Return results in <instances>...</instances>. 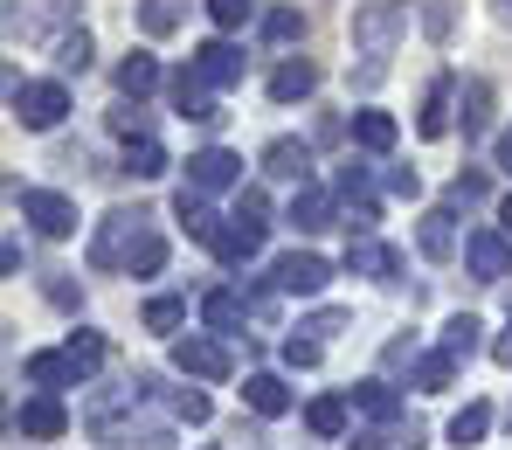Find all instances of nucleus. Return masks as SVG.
<instances>
[{
    "mask_svg": "<svg viewBox=\"0 0 512 450\" xmlns=\"http://www.w3.org/2000/svg\"><path fill=\"white\" fill-rule=\"evenodd\" d=\"M402 28H409V21H402V7H395V0H360V7H353V28H346V35H353V56L381 63V56H395Z\"/></svg>",
    "mask_w": 512,
    "mask_h": 450,
    "instance_id": "obj_1",
    "label": "nucleus"
},
{
    "mask_svg": "<svg viewBox=\"0 0 512 450\" xmlns=\"http://www.w3.org/2000/svg\"><path fill=\"white\" fill-rule=\"evenodd\" d=\"M7 104H14V118H21L28 132H56V125H63V111H70V90H63V84H21V77H7Z\"/></svg>",
    "mask_w": 512,
    "mask_h": 450,
    "instance_id": "obj_2",
    "label": "nucleus"
},
{
    "mask_svg": "<svg viewBox=\"0 0 512 450\" xmlns=\"http://www.w3.org/2000/svg\"><path fill=\"white\" fill-rule=\"evenodd\" d=\"M139 236H146V215H139V208H111V215L97 222V236H90V264L97 270H125V257H132Z\"/></svg>",
    "mask_w": 512,
    "mask_h": 450,
    "instance_id": "obj_3",
    "label": "nucleus"
},
{
    "mask_svg": "<svg viewBox=\"0 0 512 450\" xmlns=\"http://www.w3.org/2000/svg\"><path fill=\"white\" fill-rule=\"evenodd\" d=\"M14 208H21L42 236H77V201H70V194H49V187H21V180H14Z\"/></svg>",
    "mask_w": 512,
    "mask_h": 450,
    "instance_id": "obj_4",
    "label": "nucleus"
},
{
    "mask_svg": "<svg viewBox=\"0 0 512 450\" xmlns=\"http://www.w3.org/2000/svg\"><path fill=\"white\" fill-rule=\"evenodd\" d=\"M270 284H277L284 298H319V291L333 284V264H326V257H312V250H291V257H277V264H270Z\"/></svg>",
    "mask_w": 512,
    "mask_h": 450,
    "instance_id": "obj_5",
    "label": "nucleus"
},
{
    "mask_svg": "<svg viewBox=\"0 0 512 450\" xmlns=\"http://www.w3.org/2000/svg\"><path fill=\"white\" fill-rule=\"evenodd\" d=\"M173 367H180L187 381H222L236 360H229L222 340H208V333H180V340H173Z\"/></svg>",
    "mask_w": 512,
    "mask_h": 450,
    "instance_id": "obj_6",
    "label": "nucleus"
},
{
    "mask_svg": "<svg viewBox=\"0 0 512 450\" xmlns=\"http://www.w3.org/2000/svg\"><path fill=\"white\" fill-rule=\"evenodd\" d=\"M21 381H28V388H49V395H63V388H84L90 367L70 354V347H56V354H28V360H21Z\"/></svg>",
    "mask_w": 512,
    "mask_h": 450,
    "instance_id": "obj_7",
    "label": "nucleus"
},
{
    "mask_svg": "<svg viewBox=\"0 0 512 450\" xmlns=\"http://www.w3.org/2000/svg\"><path fill=\"white\" fill-rule=\"evenodd\" d=\"M187 187H201V194H222V187H243V160H236L229 146H201V153L187 160Z\"/></svg>",
    "mask_w": 512,
    "mask_h": 450,
    "instance_id": "obj_8",
    "label": "nucleus"
},
{
    "mask_svg": "<svg viewBox=\"0 0 512 450\" xmlns=\"http://www.w3.org/2000/svg\"><path fill=\"white\" fill-rule=\"evenodd\" d=\"M194 77H201L208 90H236V84H243V49L222 42V35L201 42V49H194Z\"/></svg>",
    "mask_w": 512,
    "mask_h": 450,
    "instance_id": "obj_9",
    "label": "nucleus"
},
{
    "mask_svg": "<svg viewBox=\"0 0 512 450\" xmlns=\"http://www.w3.org/2000/svg\"><path fill=\"white\" fill-rule=\"evenodd\" d=\"M70 430V409H63V395H28L21 409H14V437H63Z\"/></svg>",
    "mask_w": 512,
    "mask_h": 450,
    "instance_id": "obj_10",
    "label": "nucleus"
},
{
    "mask_svg": "<svg viewBox=\"0 0 512 450\" xmlns=\"http://www.w3.org/2000/svg\"><path fill=\"white\" fill-rule=\"evenodd\" d=\"M167 97H173V111H180V118H194V125H215V118H222V104H215V90H208L201 77H194V63H187V70H173V77H167Z\"/></svg>",
    "mask_w": 512,
    "mask_h": 450,
    "instance_id": "obj_11",
    "label": "nucleus"
},
{
    "mask_svg": "<svg viewBox=\"0 0 512 450\" xmlns=\"http://www.w3.org/2000/svg\"><path fill=\"white\" fill-rule=\"evenodd\" d=\"M464 264H471V277L499 284V277L512 270V243L499 236V229H471V236H464Z\"/></svg>",
    "mask_w": 512,
    "mask_h": 450,
    "instance_id": "obj_12",
    "label": "nucleus"
},
{
    "mask_svg": "<svg viewBox=\"0 0 512 450\" xmlns=\"http://www.w3.org/2000/svg\"><path fill=\"white\" fill-rule=\"evenodd\" d=\"M346 270H353V277H374V284H395L402 257H395L388 243H374V236H353V243H346Z\"/></svg>",
    "mask_w": 512,
    "mask_h": 450,
    "instance_id": "obj_13",
    "label": "nucleus"
},
{
    "mask_svg": "<svg viewBox=\"0 0 512 450\" xmlns=\"http://www.w3.org/2000/svg\"><path fill=\"white\" fill-rule=\"evenodd\" d=\"M263 174L305 187V174H312V146H305V139H270V146H263Z\"/></svg>",
    "mask_w": 512,
    "mask_h": 450,
    "instance_id": "obj_14",
    "label": "nucleus"
},
{
    "mask_svg": "<svg viewBox=\"0 0 512 450\" xmlns=\"http://www.w3.org/2000/svg\"><path fill=\"white\" fill-rule=\"evenodd\" d=\"M284 222H291V229H305V236H319V229H333V194L305 180V187L291 194V215H284Z\"/></svg>",
    "mask_w": 512,
    "mask_h": 450,
    "instance_id": "obj_15",
    "label": "nucleus"
},
{
    "mask_svg": "<svg viewBox=\"0 0 512 450\" xmlns=\"http://www.w3.org/2000/svg\"><path fill=\"white\" fill-rule=\"evenodd\" d=\"M173 215L187 222V236H194V243H215V236H222V215L208 208V194H201V187H180V194H173Z\"/></svg>",
    "mask_w": 512,
    "mask_h": 450,
    "instance_id": "obj_16",
    "label": "nucleus"
},
{
    "mask_svg": "<svg viewBox=\"0 0 512 450\" xmlns=\"http://www.w3.org/2000/svg\"><path fill=\"white\" fill-rule=\"evenodd\" d=\"M346 402H353L367 423H395V416H402V395H395L381 374H374V381H353V388H346Z\"/></svg>",
    "mask_w": 512,
    "mask_h": 450,
    "instance_id": "obj_17",
    "label": "nucleus"
},
{
    "mask_svg": "<svg viewBox=\"0 0 512 450\" xmlns=\"http://www.w3.org/2000/svg\"><path fill=\"white\" fill-rule=\"evenodd\" d=\"M201 319H208L215 333H243V319H250V298L222 284V291H208V298H201Z\"/></svg>",
    "mask_w": 512,
    "mask_h": 450,
    "instance_id": "obj_18",
    "label": "nucleus"
},
{
    "mask_svg": "<svg viewBox=\"0 0 512 450\" xmlns=\"http://www.w3.org/2000/svg\"><path fill=\"white\" fill-rule=\"evenodd\" d=\"M450 97H457V77H436V84L423 90V118H416L423 139H443V132H450Z\"/></svg>",
    "mask_w": 512,
    "mask_h": 450,
    "instance_id": "obj_19",
    "label": "nucleus"
},
{
    "mask_svg": "<svg viewBox=\"0 0 512 450\" xmlns=\"http://www.w3.org/2000/svg\"><path fill=\"white\" fill-rule=\"evenodd\" d=\"M256 250H263V222H243V215L215 236V257H222V264H250Z\"/></svg>",
    "mask_w": 512,
    "mask_h": 450,
    "instance_id": "obj_20",
    "label": "nucleus"
},
{
    "mask_svg": "<svg viewBox=\"0 0 512 450\" xmlns=\"http://www.w3.org/2000/svg\"><path fill=\"white\" fill-rule=\"evenodd\" d=\"M243 402H250L256 416H284L298 395L284 388V374H250V381H243Z\"/></svg>",
    "mask_w": 512,
    "mask_h": 450,
    "instance_id": "obj_21",
    "label": "nucleus"
},
{
    "mask_svg": "<svg viewBox=\"0 0 512 450\" xmlns=\"http://www.w3.org/2000/svg\"><path fill=\"white\" fill-rule=\"evenodd\" d=\"M160 84H167V77H160V63H153L146 49H132V56L118 63V97H153Z\"/></svg>",
    "mask_w": 512,
    "mask_h": 450,
    "instance_id": "obj_22",
    "label": "nucleus"
},
{
    "mask_svg": "<svg viewBox=\"0 0 512 450\" xmlns=\"http://www.w3.org/2000/svg\"><path fill=\"white\" fill-rule=\"evenodd\" d=\"M450 381H457V354H443V347L409 367V388H416V395H443Z\"/></svg>",
    "mask_w": 512,
    "mask_h": 450,
    "instance_id": "obj_23",
    "label": "nucleus"
},
{
    "mask_svg": "<svg viewBox=\"0 0 512 450\" xmlns=\"http://www.w3.org/2000/svg\"><path fill=\"white\" fill-rule=\"evenodd\" d=\"M167 167H173V160H167V146H160L153 132H146V139H125V174H132V180H160Z\"/></svg>",
    "mask_w": 512,
    "mask_h": 450,
    "instance_id": "obj_24",
    "label": "nucleus"
},
{
    "mask_svg": "<svg viewBox=\"0 0 512 450\" xmlns=\"http://www.w3.org/2000/svg\"><path fill=\"white\" fill-rule=\"evenodd\" d=\"M450 222H457L450 208H429L423 229H416V250H423V257H436V264H443V257L457 250V229H450Z\"/></svg>",
    "mask_w": 512,
    "mask_h": 450,
    "instance_id": "obj_25",
    "label": "nucleus"
},
{
    "mask_svg": "<svg viewBox=\"0 0 512 450\" xmlns=\"http://www.w3.org/2000/svg\"><path fill=\"white\" fill-rule=\"evenodd\" d=\"M457 125H464V139H478V132L492 125V84H464V97H457Z\"/></svg>",
    "mask_w": 512,
    "mask_h": 450,
    "instance_id": "obj_26",
    "label": "nucleus"
},
{
    "mask_svg": "<svg viewBox=\"0 0 512 450\" xmlns=\"http://www.w3.org/2000/svg\"><path fill=\"white\" fill-rule=\"evenodd\" d=\"M160 270H167V236L146 229V236L132 243V257H125V277H160Z\"/></svg>",
    "mask_w": 512,
    "mask_h": 450,
    "instance_id": "obj_27",
    "label": "nucleus"
},
{
    "mask_svg": "<svg viewBox=\"0 0 512 450\" xmlns=\"http://www.w3.org/2000/svg\"><path fill=\"white\" fill-rule=\"evenodd\" d=\"M346 409H353L346 395H319V402L305 409V430H312V437H346Z\"/></svg>",
    "mask_w": 512,
    "mask_h": 450,
    "instance_id": "obj_28",
    "label": "nucleus"
},
{
    "mask_svg": "<svg viewBox=\"0 0 512 450\" xmlns=\"http://www.w3.org/2000/svg\"><path fill=\"white\" fill-rule=\"evenodd\" d=\"M353 139H360V153L381 160V153L395 146V118H388V111H360V118H353Z\"/></svg>",
    "mask_w": 512,
    "mask_h": 450,
    "instance_id": "obj_29",
    "label": "nucleus"
},
{
    "mask_svg": "<svg viewBox=\"0 0 512 450\" xmlns=\"http://www.w3.org/2000/svg\"><path fill=\"white\" fill-rule=\"evenodd\" d=\"M478 333H485V326H478V319H471V312H450V319H443V354L471 360V354H478V347H485V340H478Z\"/></svg>",
    "mask_w": 512,
    "mask_h": 450,
    "instance_id": "obj_30",
    "label": "nucleus"
},
{
    "mask_svg": "<svg viewBox=\"0 0 512 450\" xmlns=\"http://www.w3.org/2000/svg\"><path fill=\"white\" fill-rule=\"evenodd\" d=\"M485 430H492V409H485V402H464V409L450 416V444H457V450L485 444Z\"/></svg>",
    "mask_w": 512,
    "mask_h": 450,
    "instance_id": "obj_31",
    "label": "nucleus"
},
{
    "mask_svg": "<svg viewBox=\"0 0 512 450\" xmlns=\"http://www.w3.org/2000/svg\"><path fill=\"white\" fill-rule=\"evenodd\" d=\"M312 90H319V70H312V63H284V70L270 77V97H277V104H291V97H312Z\"/></svg>",
    "mask_w": 512,
    "mask_h": 450,
    "instance_id": "obj_32",
    "label": "nucleus"
},
{
    "mask_svg": "<svg viewBox=\"0 0 512 450\" xmlns=\"http://www.w3.org/2000/svg\"><path fill=\"white\" fill-rule=\"evenodd\" d=\"M180 14H187V0H139V28L146 35H173Z\"/></svg>",
    "mask_w": 512,
    "mask_h": 450,
    "instance_id": "obj_33",
    "label": "nucleus"
},
{
    "mask_svg": "<svg viewBox=\"0 0 512 450\" xmlns=\"http://www.w3.org/2000/svg\"><path fill=\"white\" fill-rule=\"evenodd\" d=\"M256 28H263V42H298V35H305V21H298V7H270V14H263Z\"/></svg>",
    "mask_w": 512,
    "mask_h": 450,
    "instance_id": "obj_34",
    "label": "nucleus"
},
{
    "mask_svg": "<svg viewBox=\"0 0 512 450\" xmlns=\"http://www.w3.org/2000/svg\"><path fill=\"white\" fill-rule=\"evenodd\" d=\"M180 319H187V305H180L173 291H160V298H146V326H153V333H173Z\"/></svg>",
    "mask_w": 512,
    "mask_h": 450,
    "instance_id": "obj_35",
    "label": "nucleus"
},
{
    "mask_svg": "<svg viewBox=\"0 0 512 450\" xmlns=\"http://www.w3.org/2000/svg\"><path fill=\"white\" fill-rule=\"evenodd\" d=\"M367 187H374L367 160H346V167H340V180H333V194H340V201H367Z\"/></svg>",
    "mask_w": 512,
    "mask_h": 450,
    "instance_id": "obj_36",
    "label": "nucleus"
},
{
    "mask_svg": "<svg viewBox=\"0 0 512 450\" xmlns=\"http://www.w3.org/2000/svg\"><path fill=\"white\" fill-rule=\"evenodd\" d=\"M208 21H215V28H250L256 0H208Z\"/></svg>",
    "mask_w": 512,
    "mask_h": 450,
    "instance_id": "obj_37",
    "label": "nucleus"
},
{
    "mask_svg": "<svg viewBox=\"0 0 512 450\" xmlns=\"http://www.w3.org/2000/svg\"><path fill=\"white\" fill-rule=\"evenodd\" d=\"M56 63H63V70H77V77H84V70H90V35H84V28L56 42Z\"/></svg>",
    "mask_w": 512,
    "mask_h": 450,
    "instance_id": "obj_38",
    "label": "nucleus"
},
{
    "mask_svg": "<svg viewBox=\"0 0 512 450\" xmlns=\"http://www.w3.org/2000/svg\"><path fill=\"white\" fill-rule=\"evenodd\" d=\"M111 132H125V139H146V104H139V97H125V104L111 111Z\"/></svg>",
    "mask_w": 512,
    "mask_h": 450,
    "instance_id": "obj_39",
    "label": "nucleus"
},
{
    "mask_svg": "<svg viewBox=\"0 0 512 450\" xmlns=\"http://www.w3.org/2000/svg\"><path fill=\"white\" fill-rule=\"evenodd\" d=\"M450 28H457V7H450V0H429L423 35H429V42H450Z\"/></svg>",
    "mask_w": 512,
    "mask_h": 450,
    "instance_id": "obj_40",
    "label": "nucleus"
},
{
    "mask_svg": "<svg viewBox=\"0 0 512 450\" xmlns=\"http://www.w3.org/2000/svg\"><path fill=\"white\" fill-rule=\"evenodd\" d=\"M173 416L180 423H208V395L201 388H173Z\"/></svg>",
    "mask_w": 512,
    "mask_h": 450,
    "instance_id": "obj_41",
    "label": "nucleus"
},
{
    "mask_svg": "<svg viewBox=\"0 0 512 450\" xmlns=\"http://www.w3.org/2000/svg\"><path fill=\"white\" fill-rule=\"evenodd\" d=\"M402 437H395V423H374V430H353L346 437V450H395Z\"/></svg>",
    "mask_w": 512,
    "mask_h": 450,
    "instance_id": "obj_42",
    "label": "nucleus"
},
{
    "mask_svg": "<svg viewBox=\"0 0 512 450\" xmlns=\"http://www.w3.org/2000/svg\"><path fill=\"white\" fill-rule=\"evenodd\" d=\"M284 367H319V340L312 333H291L284 340Z\"/></svg>",
    "mask_w": 512,
    "mask_h": 450,
    "instance_id": "obj_43",
    "label": "nucleus"
},
{
    "mask_svg": "<svg viewBox=\"0 0 512 450\" xmlns=\"http://www.w3.org/2000/svg\"><path fill=\"white\" fill-rule=\"evenodd\" d=\"M471 201H485V174H457L450 180V208H471Z\"/></svg>",
    "mask_w": 512,
    "mask_h": 450,
    "instance_id": "obj_44",
    "label": "nucleus"
},
{
    "mask_svg": "<svg viewBox=\"0 0 512 450\" xmlns=\"http://www.w3.org/2000/svg\"><path fill=\"white\" fill-rule=\"evenodd\" d=\"M236 215H243V222H263V229H270V201H263V187H243V194H236Z\"/></svg>",
    "mask_w": 512,
    "mask_h": 450,
    "instance_id": "obj_45",
    "label": "nucleus"
},
{
    "mask_svg": "<svg viewBox=\"0 0 512 450\" xmlns=\"http://www.w3.org/2000/svg\"><path fill=\"white\" fill-rule=\"evenodd\" d=\"M70 354H77L90 374H97V360H104V333H70Z\"/></svg>",
    "mask_w": 512,
    "mask_h": 450,
    "instance_id": "obj_46",
    "label": "nucleus"
},
{
    "mask_svg": "<svg viewBox=\"0 0 512 450\" xmlns=\"http://www.w3.org/2000/svg\"><path fill=\"white\" fill-rule=\"evenodd\" d=\"M340 326H346V312H333V305H326V312H312V319H305L298 333H312V340H326V333H340Z\"/></svg>",
    "mask_w": 512,
    "mask_h": 450,
    "instance_id": "obj_47",
    "label": "nucleus"
},
{
    "mask_svg": "<svg viewBox=\"0 0 512 450\" xmlns=\"http://www.w3.org/2000/svg\"><path fill=\"white\" fill-rule=\"evenodd\" d=\"M388 194H402V201H416V194H423V180H416V167H395V174H388Z\"/></svg>",
    "mask_w": 512,
    "mask_h": 450,
    "instance_id": "obj_48",
    "label": "nucleus"
},
{
    "mask_svg": "<svg viewBox=\"0 0 512 450\" xmlns=\"http://www.w3.org/2000/svg\"><path fill=\"white\" fill-rule=\"evenodd\" d=\"M381 360H388V367H416V340H388V354H381Z\"/></svg>",
    "mask_w": 512,
    "mask_h": 450,
    "instance_id": "obj_49",
    "label": "nucleus"
},
{
    "mask_svg": "<svg viewBox=\"0 0 512 450\" xmlns=\"http://www.w3.org/2000/svg\"><path fill=\"white\" fill-rule=\"evenodd\" d=\"M492 167H499V174H512V125L499 132V146H492Z\"/></svg>",
    "mask_w": 512,
    "mask_h": 450,
    "instance_id": "obj_50",
    "label": "nucleus"
},
{
    "mask_svg": "<svg viewBox=\"0 0 512 450\" xmlns=\"http://www.w3.org/2000/svg\"><path fill=\"white\" fill-rule=\"evenodd\" d=\"M132 444H139V450H173V430H139Z\"/></svg>",
    "mask_w": 512,
    "mask_h": 450,
    "instance_id": "obj_51",
    "label": "nucleus"
},
{
    "mask_svg": "<svg viewBox=\"0 0 512 450\" xmlns=\"http://www.w3.org/2000/svg\"><path fill=\"white\" fill-rule=\"evenodd\" d=\"M492 354H499V360H506V367H512V326H506V333H499V340H492Z\"/></svg>",
    "mask_w": 512,
    "mask_h": 450,
    "instance_id": "obj_52",
    "label": "nucleus"
},
{
    "mask_svg": "<svg viewBox=\"0 0 512 450\" xmlns=\"http://www.w3.org/2000/svg\"><path fill=\"white\" fill-rule=\"evenodd\" d=\"M70 7H77V0H42V14H56V21H63Z\"/></svg>",
    "mask_w": 512,
    "mask_h": 450,
    "instance_id": "obj_53",
    "label": "nucleus"
},
{
    "mask_svg": "<svg viewBox=\"0 0 512 450\" xmlns=\"http://www.w3.org/2000/svg\"><path fill=\"white\" fill-rule=\"evenodd\" d=\"M499 222H506V236H512V194H506V201H499Z\"/></svg>",
    "mask_w": 512,
    "mask_h": 450,
    "instance_id": "obj_54",
    "label": "nucleus"
},
{
    "mask_svg": "<svg viewBox=\"0 0 512 450\" xmlns=\"http://www.w3.org/2000/svg\"><path fill=\"white\" fill-rule=\"evenodd\" d=\"M499 14H506V21H512V0H499Z\"/></svg>",
    "mask_w": 512,
    "mask_h": 450,
    "instance_id": "obj_55",
    "label": "nucleus"
},
{
    "mask_svg": "<svg viewBox=\"0 0 512 450\" xmlns=\"http://www.w3.org/2000/svg\"><path fill=\"white\" fill-rule=\"evenodd\" d=\"M506 423H512V409H506Z\"/></svg>",
    "mask_w": 512,
    "mask_h": 450,
    "instance_id": "obj_56",
    "label": "nucleus"
}]
</instances>
